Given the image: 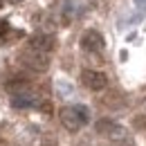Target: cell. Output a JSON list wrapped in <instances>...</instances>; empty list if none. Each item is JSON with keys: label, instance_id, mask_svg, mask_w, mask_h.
Returning <instances> with one entry per match:
<instances>
[{"label": "cell", "instance_id": "cell-1", "mask_svg": "<svg viewBox=\"0 0 146 146\" xmlns=\"http://www.w3.org/2000/svg\"><path fill=\"white\" fill-rule=\"evenodd\" d=\"M58 119L65 126V130L76 133V130H81L90 121V110L86 108V106H65V108H61V112H58Z\"/></svg>", "mask_w": 146, "mask_h": 146}, {"label": "cell", "instance_id": "cell-10", "mask_svg": "<svg viewBox=\"0 0 146 146\" xmlns=\"http://www.w3.org/2000/svg\"><path fill=\"white\" fill-rule=\"evenodd\" d=\"M135 2H137V7H144L146 5V0H135Z\"/></svg>", "mask_w": 146, "mask_h": 146}, {"label": "cell", "instance_id": "cell-9", "mask_svg": "<svg viewBox=\"0 0 146 146\" xmlns=\"http://www.w3.org/2000/svg\"><path fill=\"white\" fill-rule=\"evenodd\" d=\"M11 34V27L7 20H0V40H7V36Z\"/></svg>", "mask_w": 146, "mask_h": 146}, {"label": "cell", "instance_id": "cell-2", "mask_svg": "<svg viewBox=\"0 0 146 146\" xmlns=\"http://www.w3.org/2000/svg\"><path fill=\"white\" fill-rule=\"evenodd\" d=\"M94 128H97V133L101 137H106L110 142H124V139H128V130L124 126H119L117 121H112V119H99L94 124Z\"/></svg>", "mask_w": 146, "mask_h": 146}, {"label": "cell", "instance_id": "cell-3", "mask_svg": "<svg viewBox=\"0 0 146 146\" xmlns=\"http://www.w3.org/2000/svg\"><path fill=\"white\" fill-rule=\"evenodd\" d=\"M20 63L34 72H45L50 68V54H43V52H36V50H25L20 54Z\"/></svg>", "mask_w": 146, "mask_h": 146}, {"label": "cell", "instance_id": "cell-11", "mask_svg": "<svg viewBox=\"0 0 146 146\" xmlns=\"http://www.w3.org/2000/svg\"><path fill=\"white\" fill-rule=\"evenodd\" d=\"M9 2H14V5H16V2H23V0H9Z\"/></svg>", "mask_w": 146, "mask_h": 146}, {"label": "cell", "instance_id": "cell-12", "mask_svg": "<svg viewBox=\"0 0 146 146\" xmlns=\"http://www.w3.org/2000/svg\"><path fill=\"white\" fill-rule=\"evenodd\" d=\"M0 7H2V0H0Z\"/></svg>", "mask_w": 146, "mask_h": 146}, {"label": "cell", "instance_id": "cell-7", "mask_svg": "<svg viewBox=\"0 0 146 146\" xmlns=\"http://www.w3.org/2000/svg\"><path fill=\"white\" fill-rule=\"evenodd\" d=\"M38 104H40V99H38V97H34L32 92H25V94H14V97H11V106H14V108H34V106L38 108Z\"/></svg>", "mask_w": 146, "mask_h": 146}, {"label": "cell", "instance_id": "cell-8", "mask_svg": "<svg viewBox=\"0 0 146 146\" xmlns=\"http://www.w3.org/2000/svg\"><path fill=\"white\" fill-rule=\"evenodd\" d=\"M5 88H7V92H9L11 97H14V94H25V92H29V81L16 76V79L7 81V83H5Z\"/></svg>", "mask_w": 146, "mask_h": 146}, {"label": "cell", "instance_id": "cell-5", "mask_svg": "<svg viewBox=\"0 0 146 146\" xmlns=\"http://www.w3.org/2000/svg\"><path fill=\"white\" fill-rule=\"evenodd\" d=\"M81 81H83L86 88H90V90H94V92L104 90V88L108 86V76L104 72H97V70H83V72H81Z\"/></svg>", "mask_w": 146, "mask_h": 146}, {"label": "cell", "instance_id": "cell-6", "mask_svg": "<svg viewBox=\"0 0 146 146\" xmlns=\"http://www.w3.org/2000/svg\"><path fill=\"white\" fill-rule=\"evenodd\" d=\"M104 45H106V40H104V36H101L97 29L83 32V36H81V47H83L86 52H101Z\"/></svg>", "mask_w": 146, "mask_h": 146}, {"label": "cell", "instance_id": "cell-4", "mask_svg": "<svg viewBox=\"0 0 146 146\" xmlns=\"http://www.w3.org/2000/svg\"><path fill=\"white\" fill-rule=\"evenodd\" d=\"M27 47L29 50H36V52H43V54H50L56 47V38H54V34L40 32V34H34V36L29 38V45Z\"/></svg>", "mask_w": 146, "mask_h": 146}]
</instances>
